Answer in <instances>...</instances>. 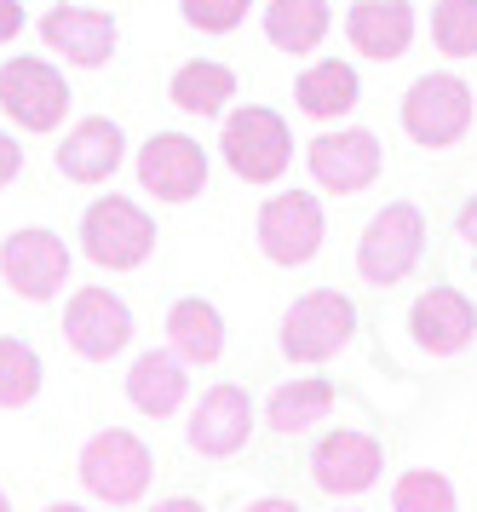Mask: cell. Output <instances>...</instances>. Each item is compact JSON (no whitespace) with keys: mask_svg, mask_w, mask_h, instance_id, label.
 <instances>
[{"mask_svg":"<svg viewBox=\"0 0 477 512\" xmlns=\"http://www.w3.org/2000/svg\"><path fill=\"white\" fill-rule=\"evenodd\" d=\"M219 150H225L230 173L242 185H276L288 173V162H294V133H288V121L276 116L271 104H242V110L225 116Z\"/></svg>","mask_w":477,"mask_h":512,"instance_id":"7a4b0ae2","label":"cell"},{"mask_svg":"<svg viewBox=\"0 0 477 512\" xmlns=\"http://www.w3.org/2000/svg\"><path fill=\"white\" fill-rule=\"evenodd\" d=\"M0 512H6V489H0Z\"/></svg>","mask_w":477,"mask_h":512,"instance_id":"1f68e13d","label":"cell"},{"mask_svg":"<svg viewBox=\"0 0 477 512\" xmlns=\"http://www.w3.org/2000/svg\"><path fill=\"white\" fill-rule=\"evenodd\" d=\"M0 277H6V288H12L18 300H29V305L58 300V294H64V282H69L64 236L41 231V225L12 231L6 242H0Z\"/></svg>","mask_w":477,"mask_h":512,"instance_id":"9c48e42d","label":"cell"},{"mask_svg":"<svg viewBox=\"0 0 477 512\" xmlns=\"http://www.w3.org/2000/svg\"><path fill=\"white\" fill-rule=\"evenodd\" d=\"M334 409V380H322V374H299L288 386H276L271 403H265V426H271L276 438H299V432H311L317 420H328Z\"/></svg>","mask_w":477,"mask_h":512,"instance_id":"7402d4cb","label":"cell"},{"mask_svg":"<svg viewBox=\"0 0 477 512\" xmlns=\"http://www.w3.org/2000/svg\"><path fill=\"white\" fill-rule=\"evenodd\" d=\"M253 0H179L184 24L202 29V35H230V29H242Z\"/></svg>","mask_w":477,"mask_h":512,"instance_id":"83f0119b","label":"cell"},{"mask_svg":"<svg viewBox=\"0 0 477 512\" xmlns=\"http://www.w3.org/2000/svg\"><path fill=\"white\" fill-rule=\"evenodd\" d=\"M426 254V213L414 202H386L357 236V277L374 288L403 282Z\"/></svg>","mask_w":477,"mask_h":512,"instance_id":"5b68a950","label":"cell"},{"mask_svg":"<svg viewBox=\"0 0 477 512\" xmlns=\"http://www.w3.org/2000/svg\"><path fill=\"white\" fill-rule=\"evenodd\" d=\"M345 41L374 64H397L414 47V6L409 0H357L345 12Z\"/></svg>","mask_w":477,"mask_h":512,"instance_id":"ac0fdd59","label":"cell"},{"mask_svg":"<svg viewBox=\"0 0 477 512\" xmlns=\"http://www.w3.org/2000/svg\"><path fill=\"white\" fill-rule=\"evenodd\" d=\"M299 110L311 121H340L345 110H357V98H363V81H357V70L351 64H340V58H322V64H311V70L299 75Z\"/></svg>","mask_w":477,"mask_h":512,"instance_id":"603a6c76","label":"cell"},{"mask_svg":"<svg viewBox=\"0 0 477 512\" xmlns=\"http://www.w3.org/2000/svg\"><path fill=\"white\" fill-rule=\"evenodd\" d=\"M81 484H87L92 501H110V507H133L150 495V478H156V455L150 443L127 432V426H104L81 443Z\"/></svg>","mask_w":477,"mask_h":512,"instance_id":"6da1fadb","label":"cell"},{"mask_svg":"<svg viewBox=\"0 0 477 512\" xmlns=\"http://www.w3.org/2000/svg\"><path fill=\"white\" fill-rule=\"evenodd\" d=\"M380 472H386V449L380 438H368V432H328V438L311 449V478H317L322 495H368V489L380 484Z\"/></svg>","mask_w":477,"mask_h":512,"instance_id":"5bb4252c","label":"cell"},{"mask_svg":"<svg viewBox=\"0 0 477 512\" xmlns=\"http://www.w3.org/2000/svg\"><path fill=\"white\" fill-rule=\"evenodd\" d=\"M259 254L271 265H311L322 254V236H328V219H322L317 190H282L259 208Z\"/></svg>","mask_w":477,"mask_h":512,"instance_id":"52a82bcc","label":"cell"},{"mask_svg":"<svg viewBox=\"0 0 477 512\" xmlns=\"http://www.w3.org/2000/svg\"><path fill=\"white\" fill-rule=\"evenodd\" d=\"M156 219L138 208L133 196H98L81 213V248L98 271H138L156 254Z\"/></svg>","mask_w":477,"mask_h":512,"instance_id":"3957f363","label":"cell"},{"mask_svg":"<svg viewBox=\"0 0 477 512\" xmlns=\"http://www.w3.org/2000/svg\"><path fill=\"white\" fill-rule=\"evenodd\" d=\"M35 392H41V351L18 334H0V409H29Z\"/></svg>","mask_w":477,"mask_h":512,"instance_id":"d4e9b609","label":"cell"},{"mask_svg":"<svg viewBox=\"0 0 477 512\" xmlns=\"http://www.w3.org/2000/svg\"><path fill=\"white\" fill-rule=\"evenodd\" d=\"M18 173H23V144L12 139L6 127H0V185H12Z\"/></svg>","mask_w":477,"mask_h":512,"instance_id":"f1b7e54d","label":"cell"},{"mask_svg":"<svg viewBox=\"0 0 477 512\" xmlns=\"http://www.w3.org/2000/svg\"><path fill=\"white\" fill-rule=\"evenodd\" d=\"M190 363H184L179 351L167 346V351H138L133 357V369H127V403H133L138 415H150V420H167V415H179L184 409V397H190Z\"/></svg>","mask_w":477,"mask_h":512,"instance_id":"d6986e66","label":"cell"},{"mask_svg":"<svg viewBox=\"0 0 477 512\" xmlns=\"http://www.w3.org/2000/svg\"><path fill=\"white\" fill-rule=\"evenodd\" d=\"M64 340L87 363H110L133 346V311L110 288H75L64 305Z\"/></svg>","mask_w":477,"mask_h":512,"instance_id":"30bf717a","label":"cell"},{"mask_svg":"<svg viewBox=\"0 0 477 512\" xmlns=\"http://www.w3.org/2000/svg\"><path fill=\"white\" fill-rule=\"evenodd\" d=\"M167 346L179 351L190 369H207L225 357V317L219 305L202 300V294H184L173 311H167Z\"/></svg>","mask_w":477,"mask_h":512,"instance_id":"ffe728a7","label":"cell"},{"mask_svg":"<svg viewBox=\"0 0 477 512\" xmlns=\"http://www.w3.org/2000/svg\"><path fill=\"white\" fill-rule=\"evenodd\" d=\"M18 35H23V6L18 0H0V47L18 41Z\"/></svg>","mask_w":477,"mask_h":512,"instance_id":"f546056e","label":"cell"},{"mask_svg":"<svg viewBox=\"0 0 477 512\" xmlns=\"http://www.w3.org/2000/svg\"><path fill=\"white\" fill-rule=\"evenodd\" d=\"M138 185L156 202H196L207 190V150L190 133H156L138 150Z\"/></svg>","mask_w":477,"mask_h":512,"instance_id":"7c38bea8","label":"cell"},{"mask_svg":"<svg viewBox=\"0 0 477 512\" xmlns=\"http://www.w3.org/2000/svg\"><path fill=\"white\" fill-rule=\"evenodd\" d=\"M409 334L420 351H432V357H460V351L477 340V305L449 288V282H437L426 288L409 311Z\"/></svg>","mask_w":477,"mask_h":512,"instance_id":"2e32d148","label":"cell"},{"mask_svg":"<svg viewBox=\"0 0 477 512\" xmlns=\"http://www.w3.org/2000/svg\"><path fill=\"white\" fill-rule=\"evenodd\" d=\"M0 110L23 133H58L69 116V81L46 58H6L0 64Z\"/></svg>","mask_w":477,"mask_h":512,"instance_id":"ba28073f","label":"cell"},{"mask_svg":"<svg viewBox=\"0 0 477 512\" xmlns=\"http://www.w3.org/2000/svg\"><path fill=\"white\" fill-rule=\"evenodd\" d=\"M472 127V87L460 75L437 70V75H420L409 93H403V133L426 150H449V144L466 139Z\"/></svg>","mask_w":477,"mask_h":512,"instance_id":"8992f818","label":"cell"},{"mask_svg":"<svg viewBox=\"0 0 477 512\" xmlns=\"http://www.w3.org/2000/svg\"><path fill=\"white\" fill-rule=\"evenodd\" d=\"M41 41L75 70H104L115 58V18L98 6H52L41 18Z\"/></svg>","mask_w":477,"mask_h":512,"instance_id":"9a60e30c","label":"cell"},{"mask_svg":"<svg viewBox=\"0 0 477 512\" xmlns=\"http://www.w3.org/2000/svg\"><path fill=\"white\" fill-rule=\"evenodd\" d=\"M455 225H460V236H466V242L477 248V196L466 202V208H460V219H455Z\"/></svg>","mask_w":477,"mask_h":512,"instance_id":"4dcf8cb0","label":"cell"},{"mask_svg":"<svg viewBox=\"0 0 477 512\" xmlns=\"http://www.w3.org/2000/svg\"><path fill=\"white\" fill-rule=\"evenodd\" d=\"M357 340V305L340 288H311L282 311V357L288 363H328Z\"/></svg>","mask_w":477,"mask_h":512,"instance_id":"277c9868","label":"cell"},{"mask_svg":"<svg viewBox=\"0 0 477 512\" xmlns=\"http://www.w3.org/2000/svg\"><path fill=\"white\" fill-rule=\"evenodd\" d=\"M253 397L242 392V386H207L202 403L190 409V420H184V443L196 449V455H207V461H225V455H236V449H248L253 438Z\"/></svg>","mask_w":477,"mask_h":512,"instance_id":"4fadbf2b","label":"cell"},{"mask_svg":"<svg viewBox=\"0 0 477 512\" xmlns=\"http://www.w3.org/2000/svg\"><path fill=\"white\" fill-rule=\"evenodd\" d=\"M52 162H58V173L69 185H104L115 167L127 162V139H121V127L110 116H87L64 133V144L52 150Z\"/></svg>","mask_w":477,"mask_h":512,"instance_id":"e0dca14e","label":"cell"},{"mask_svg":"<svg viewBox=\"0 0 477 512\" xmlns=\"http://www.w3.org/2000/svg\"><path fill=\"white\" fill-rule=\"evenodd\" d=\"M391 507L397 512H455V484L443 472H432V466H414V472L397 478Z\"/></svg>","mask_w":477,"mask_h":512,"instance_id":"4316f807","label":"cell"},{"mask_svg":"<svg viewBox=\"0 0 477 512\" xmlns=\"http://www.w3.org/2000/svg\"><path fill=\"white\" fill-rule=\"evenodd\" d=\"M167 98L179 104L184 116H225V104L236 98V75H230V64H213V58H190V64H179L173 70V81H167Z\"/></svg>","mask_w":477,"mask_h":512,"instance_id":"cb8c5ba5","label":"cell"},{"mask_svg":"<svg viewBox=\"0 0 477 512\" xmlns=\"http://www.w3.org/2000/svg\"><path fill=\"white\" fill-rule=\"evenodd\" d=\"M305 167H311L317 190H328V196H357V190H368L380 179L386 156H380V139L368 127H340V133H322V139L305 144Z\"/></svg>","mask_w":477,"mask_h":512,"instance_id":"8fae6325","label":"cell"},{"mask_svg":"<svg viewBox=\"0 0 477 512\" xmlns=\"http://www.w3.org/2000/svg\"><path fill=\"white\" fill-rule=\"evenodd\" d=\"M432 41L443 58H477V0H437Z\"/></svg>","mask_w":477,"mask_h":512,"instance_id":"484cf974","label":"cell"},{"mask_svg":"<svg viewBox=\"0 0 477 512\" xmlns=\"http://www.w3.org/2000/svg\"><path fill=\"white\" fill-rule=\"evenodd\" d=\"M334 29V6L328 0H271L265 6V41L288 58H305L317 52Z\"/></svg>","mask_w":477,"mask_h":512,"instance_id":"44dd1931","label":"cell"}]
</instances>
